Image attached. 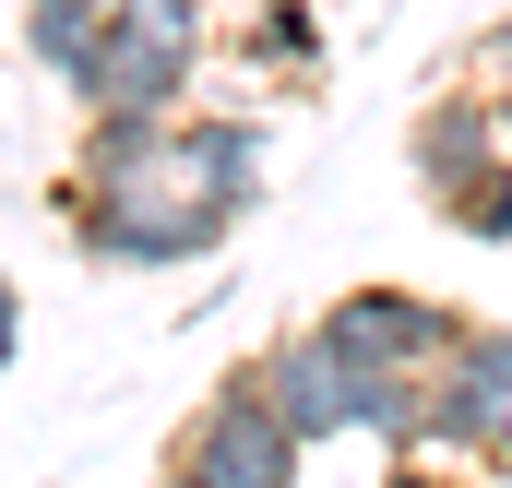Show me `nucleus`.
Wrapping results in <instances>:
<instances>
[{
    "label": "nucleus",
    "instance_id": "obj_10",
    "mask_svg": "<svg viewBox=\"0 0 512 488\" xmlns=\"http://www.w3.org/2000/svg\"><path fill=\"white\" fill-rule=\"evenodd\" d=\"M441 227H453V239H477V250H512V143L477 167V179H453V191H441Z\"/></svg>",
    "mask_w": 512,
    "mask_h": 488
},
{
    "label": "nucleus",
    "instance_id": "obj_8",
    "mask_svg": "<svg viewBox=\"0 0 512 488\" xmlns=\"http://www.w3.org/2000/svg\"><path fill=\"white\" fill-rule=\"evenodd\" d=\"M251 72H274V84H322L334 72V48H322V12L310 0H251V24L227 36Z\"/></svg>",
    "mask_w": 512,
    "mask_h": 488
},
{
    "label": "nucleus",
    "instance_id": "obj_6",
    "mask_svg": "<svg viewBox=\"0 0 512 488\" xmlns=\"http://www.w3.org/2000/svg\"><path fill=\"white\" fill-rule=\"evenodd\" d=\"M489 155H501V96H489L477 72H465V84H429V96H417V120H405V179H417L429 203H441L453 179H477Z\"/></svg>",
    "mask_w": 512,
    "mask_h": 488
},
{
    "label": "nucleus",
    "instance_id": "obj_1",
    "mask_svg": "<svg viewBox=\"0 0 512 488\" xmlns=\"http://www.w3.org/2000/svg\"><path fill=\"white\" fill-rule=\"evenodd\" d=\"M48 203H60V239L84 250L96 274H191V262H215V250L239 239V215H251V203L179 179L167 143H155L131 179H84V167H60Z\"/></svg>",
    "mask_w": 512,
    "mask_h": 488
},
{
    "label": "nucleus",
    "instance_id": "obj_2",
    "mask_svg": "<svg viewBox=\"0 0 512 488\" xmlns=\"http://www.w3.org/2000/svg\"><path fill=\"white\" fill-rule=\"evenodd\" d=\"M298 477H310V441L262 405L251 369H227L155 453V488H298Z\"/></svg>",
    "mask_w": 512,
    "mask_h": 488
},
{
    "label": "nucleus",
    "instance_id": "obj_12",
    "mask_svg": "<svg viewBox=\"0 0 512 488\" xmlns=\"http://www.w3.org/2000/svg\"><path fill=\"white\" fill-rule=\"evenodd\" d=\"M382 488H465L453 453H382Z\"/></svg>",
    "mask_w": 512,
    "mask_h": 488
},
{
    "label": "nucleus",
    "instance_id": "obj_5",
    "mask_svg": "<svg viewBox=\"0 0 512 488\" xmlns=\"http://www.w3.org/2000/svg\"><path fill=\"white\" fill-rule=\"evenodd\" d=\"M322 334H334L358 369H441V346L465 334V310H441L429 286H393V274H370V286L322 298Z\"/></svg>",
    "mask_w": 512,
    "mask_h": 488
},
{
    "label": "nucleus",
    "instance_id": "obj_9",
    "mask_svg": "<svg viewBox=\"0 0 512 488\" xmlns=\"http://www.w3.org/2000/svg\"><path fill=\"white\" fill-rule=\"evenodd\" d=\"M108 12H120V0H24V60L72 96L84 60H96V24H108Z\"/></svg>",
    "mask_w": 512,
    "mask_h": 488
},
{
    "label": "nucleus",
    "instance_id": "obj_7",
    "mask_svg": "<svg viewBox=\"0 0 512 488\" xmlns=\"http://www.w3.org/2000/svg\"><path fill=\"white\" fill-rule=\"evenodd\" d=\"M167 167L227 191V203H262V167H274V120L262 108H179L167 120Z\"/></svg>",
    "mask_w": 512,
    "mask_h": 488
},
{
    "label": "nucleus",
    "instance_id": "obj_4",
    "mask_svg": "<svg viewBox=\"0 0 512 488\" xmlns=\"http://www.w3.org/2000/svg\"><path fill=\"white\" fill-rule=\"evenodd\" d=\"M251 381H262V405H274V417H286V429H298L310 453H322V441H358V393H370V369L346 358V346H334L322 322L274 334V346L251 358Z\"/></svg>",
    "mask_w": 512,
    "mask_h": 488
},
{
    "label": "nucleus",
    "instance_id": "obj_13",
    "mask_svg": "<svg viewBox=\"0 0 512 488\" xmlns=\"http://www.w3.org/2000/svg\"><path fill=\"white\" fill-rule=\"evenodd\" d=\"M24 369V286H12V262H0V381Z\"/></svg>",
    "mask_w": 512,
    "mask_h": 488
},
{
    "label": "nucleus",
    "instance_id": "obj_3",
    "mask_svg": "<svg viewBox=\"0 0 512 488\" xmlns=\"http://www.w3.org/2000/svg\"><path fill=\"white\" fill-rule=\"evenodd\" d=\"M215 60V0H120L96 24V60L72 84V108H179Z\"/></svg>",
    "mask_w": 512,
    "mask_h": 488
},
{
    "label": "nucleus",
    "instance_id": "obj_14",
    "mask_svg": "<svg viewBox=\"0 0 512 488\" xmlns=\"http://www.w3.org/2000/svg\"><path fill=\"white\" fill-rule=\"evenodd\" d=\"M477 477H489V488H512V429L489 441V453H477Z\"/></svg>",
    "mask_w": 512,
    "mask_h": 488
},
{
    "label": "nucleus",
    "instance_id": "obj_11",
    "mask_svg": "<svg viewBox=\"0 0 512 488\" xmlns=\"http://www.w3.org/2000/svg\"><path fill=\"white\" fill-rule=\"evenodd\" d=\"M477 84L501 96V143H512V24H489V36H477Z\"/></svg>",
    "mask_w": 512,
    "mask_h": 488
}]
</instances>
